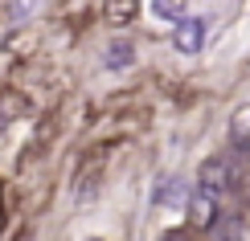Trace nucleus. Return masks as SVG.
Here are the masks:
<instances>
[{"mask_svg": "<svg viewBox=\"0 0 250 241\" xmlns=\"http://www.w3.org/2000/svg\"><path fill=\"white\" fill-rule=\"evenodd\" d=\"M205 33H209V20L205 17H181L172 29V45L181 49V54H197V49L205 45Z\"/></svg>", "mask_w": 250, "mask_h": 241, "instance_id": "1", "label": "nucleus"}, {"mask_svg": "<svg viewBox=\"0 0 250 241\" xmlns=\"http://www.w3.org/2000/svg\"><path fill=\"white\" fill-rule=\"evenodd\" d=\"M197 188L209 196H222L226 188H230V160L226 155H213V160L201 164V172H197Z\"/></svg>", "mask_w": 250, "mask_h": 241, "instance_id": "2", "label": "nucleus"}, {"mask_svg": "<svg viewBox=\"0 0 250 241\" xmlns=\"http://www.w3.org/2000/svg\"><path fill=\"white\" fill-rule=\"evenodd\" d=\"M189 201V188H185L181 176H160V184H156V204L160 208H176Z\"/></svg>", "mask_w": 250, "mask_h": 241, "instance_id": "3", "label": "nucleus"}, {"mask_svg": "<svg viewBox=\"0 0 250 241\" xmlns=\"http://www.w3.org/2000/svg\"><path fill=\"white\" fill-rule=\"evenodd\" d=\"M230 143L238 155H250V102L230 114Z\"/></svg>", "mask_w": 250, "mask_h": 241, "instance_id": "4", "label": "nucleus"}, {"mask_svg": "<svg viewBox=\"0 0 250 241\" xmlns=\"http://www.w3.org/2000/svg\"><path fill=\"white\" fill-rule=\"evenodd\" d=\"M103 17H107V25L123 29L140 17V0H103Z\"/></svg>", "mask_w": 250, "mask_h": 241, "instance_id": "5", "label": "nucleus"}, {"mask_svg": "<svg viewBox=\"0 0 250 241\" xmlns=\"http://www.w3.org/2000/svg\"><path fill=\"white\" fill-rule=\"evenodd\" d=\"M189 217H193V225H213V217H217V196L209 192H197L189 196Z\"/></svg>", "mask_w": 250, "mask_h": 241, "instance_id": "6", "label": "nucleus"}, {"mask_svg": "<svg viewBox=\"0 0 250 241\" xmlns=\"http://www.w3.org/2000/svg\"><path fill=\"white\" fill-rule=\"evenodd\" d=\"M131 45H127V41H111V45H107V54H103V66H107V70H127L131 66Z\"/></svg>", "mask_w": 250, "mask_h": 241, "instance_id": "7", "label": "nucleus"}, {"mask_svg": "<svg viewBox=\"0 0 250 241\" xmlns=\"http://www.w3.org/2000/svg\"><path fill=\"white\" fill-rule=\"evenodd\" d=\"M33 4H37V0H8V20H25L29 13H33Z\"/></svg>", "mask_w": 250, "mask_h": 241, "instance_id": "8", "label": "nucleus"}, {"mask_svg": "<svg viewBox=\"0 0 250 241\" xmlns=\"http://www.w3.org/2000/svg\"><path fill=\"white\" fill-rule=\"evenodd\" d=\"M156 8H160V13L168 17V8H176V0H160V4H156Z\"/></svg>", "mask_w": 250, "mask_h": 241, "instance_id": "9", "label": "nucleus"}, {"mask_svg": "<svg viewBox=\"0 0 250 241\" xmlns=\"http://www.w3.org/2000/svg\"><path fill=\"white\" fill-rule=\"evenodd\" d=\"M4 123H8V114H4V107H0V127H4Z\"/></svg>", "mask_w": 250, "mask_h": 241, "instance_id": "10", "label": "nucleus"}]
</instances>
